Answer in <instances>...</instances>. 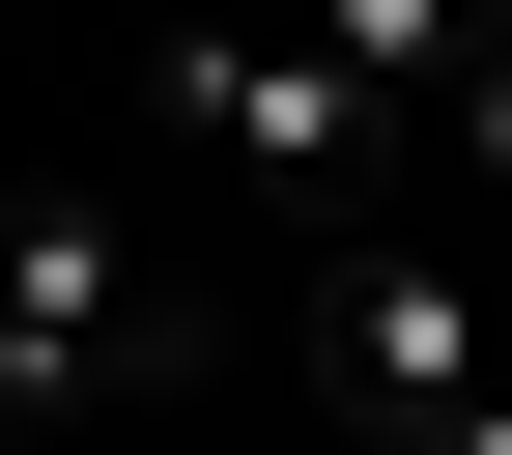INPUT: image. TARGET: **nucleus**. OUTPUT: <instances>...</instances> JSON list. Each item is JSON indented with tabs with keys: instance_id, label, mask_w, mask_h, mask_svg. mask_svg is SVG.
Masks as SVG:
<instances>
[{
	"instance_id": "obj_1",
	"label": "nucleus",
	"mask_w": 512,
	"mask_h": 455,
	"mask_svg": "<svg viewBox=\"0 0 512 455\" xmlns=\"http://www.w3.org/2000/svg\"><path fill=\"white\" fill-rule=\"evenodd\" d=\"M171 370H200V285H171L114 200H29V228H0V427H29V455L143 427Z\"/></svg>"
},
{
	"instance_id": "obj_2",
	"label": "nucleus",
	"mask_w": 512,
	"mask_h": 455,
	"mask_svg": "<svg viewBox=\"0 0 512 455\" xmlns=\"http://www.w3.org/2000/svg\"><path fill=\"white\" fill-rule=\"evenodd\" d=\"M171 143L256 171V200H342V171H370V86L285 29V0H228V29H171Z\"/></svg>"
},
{
	"instance_id": "obj_3",
	"label": "nucleus",
	"mask_w": 512,
	"mask_h": 455,
	"mask_svg": "<svg viewBox=\"0 0 512 455\" xmlns=\"http://www.w3.org/2000/svg\"><path fill=\"white\" fill-rule=\"evenodd\" d=\"M484 370H512V342H484V285H456V256H370V285H342V399H370V427L484 399Z\"/></svg>"
},
{
	"instance_id": "obj_4",
	"label": "nucleus",
	"mask_w": 512,
	"mask_h": 455,
	"mask_svg": "<svg viewBox=\"0 0 512 455\" xmlns=\"http://www.w3.org/2000/svg\"><path fill=\"white\" fill-rule=\"evenodd\" d=\"M285 29H313V57H342V86H370V114H399V86H456V57H484V0H285Z\"/></svg>"
},
{
	"instance_id": "obj_5",
	"label": "nucleus",
	"mask_w": 512,
	"mask_h": 455,
	"mask_svg": "<svg viewBox=\"0 0 512 455\" xmlns=\"http://www.w3.org/2000/svg\"><path fill=\"white\" fill-rule=\"evenodd\" d=\"M427 114H456V171L512 200V29H484V57H456V86H427Z\"/></svg>"
},
{
	"instance_id": "obj_6",
	"label": "nucleus",
	"mask_w": 512,
	"mask_h": 455,
	"mask_svg": "<svg viewBox=\"0 0 512 455\" xmlns=\"http://www.w3.org/2000/svg\"><path fill=\"white\" fill-rule=\"evenodd\" d=\"M370 455H512V370H484V399H427V427H370Z\"/></svg>"
},
{
	"instance_id": "obj_7",
	"label": "nucleus",
	"mask_w": 512,
	"mask_h": 455,
	"mask_svg": "<svg viewBox=\"0 0 512 455\" xmlns=\"http://www.w3.org/2000/svg\"><path fill=\"white\" fill-rule=\"evenodd\" d=\"M0 455H29V427H0Z\"/></svg>"
}]
</instances>
